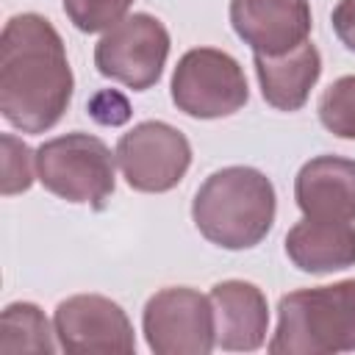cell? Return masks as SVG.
<instances>
[{"label": "cell", "mask_w": 355, "mask_h": 355, "mask_svg": "<svg viewBox=\"0 0 355 355\" xmlns=\"http://www.w3.org/2000/svg\"><path fill=\"white\" fill-rule=\"evenodd\" d=\"M275 186L255 166H222L211 172L191 200L194 227L222 250L261 244L275 225Z\"/></svg>", "instance_id": "obj_2"}, {"label": "cell", "mask_w": 355, "mask_h": 355, "mask_svg": "<svg viewBox=\"0 0 355 355\" xmlns=\"http://www.w3.org/2000/svg\"><path fill=\"white\" fill-rule=\"evenodd\" d=\"M252 64H255L261 97L272 108L288 114L300 111L308 103L311 89L322 75V55L311 39L280 55L252 53Z\"/></svg>", "instance_id": "obj_14"}, {"label": "cell", "mask_w": 355, "mask_h": 355, "mask_svg": "<svg viewBox=\"0 0 355 355\" xmlns=\"http://www.w3.org/2000/svg\"><path fill=\"white\" fill-rule=\"evenodd\" d=\"M116 164L133 191H172L191 166V144L183 130L161 119L133 125L116 141Z\"/></svg>", "instance_id": "obj_8"}, {"label": "cell", "mask_w": 355, "mask_h": 355, "mask_svg": "<svg viewBox=\"0 0 355 355\" xmlns=\"http://www.w3.org/2000/svg\"><path fill=\"white\" fill-rule=\"evenodd\" d=\"M0 144H3V186H0L3 197L28 191L36 178V153L14 133H3Z\"/></svg>", "instance_id": "obj_18"}, {"label": "cell", "mask_w": 355, "mask_h": 355, "mask_svg": "<svg viewBox=\"0 0 355 355\" xmlns=\"http://www.w3.org/2000/svg\"><path fill=\"white\" fill-rule=\"evenodd\" d=\"M86 111L94 122L108 128H119L130 119V103L116 89H100L97 94H92V100L86 103Z\"/></svg>", "instance_id": "obj_19"}, {"label": "cell", "mask_w": 355, "mask_h": 355, "mask_svg": "<svg viewBox=\"0 0 355 355\" xmlns=\"http://www.w3.org/2000/svg\"><path fill=\"white\" fill-rule=\"evenodd\" d=\"M266 349L272 355L355 352V277L283 294Z\"/></svg>", "instance_id": "obj_3"}, {"label": "cell", "mask_w": 355, "mask_h": 355, "mask_svg": "<svg viewBox=\"0 0 355 355\" xmlns=\"http://www.w3.org/2000/svg\"><path fill=\"white\" fill-rule=\"evenodd\" d=\"M294 200L302 216L355 222V161L316 155L294 178Z\"/></svg>", "instance_id": "obj_12"}, {"label": "cell", "mask_w": 355, "mask_h": 355, "mask_svg": "<svg viewBox=\"0 0 355 355\" xmlns=\"http://www.w3.org/2000/svg\"><path fill=\"white\" fill-rule=\"evenodd\" d=\"M316 114L333 136L355 141V75H341L333 80L322 92Z\"/></svg>", "instance_id": "obj_16"}, {"label": "cell", "mask_w": 355, "mask_h": 355, "mask_svg": "<svg viewBox=\"0 0 355 355\" xmlns=\"http://www.w3.org/2000/svg\"><path fill=\"white\" fill-rule=\"evenodd\" d=\"M178 111L194 119H219L241 111L250 100L241 64L219 47L186 50L169 83Z\"/></svg>", "instance_id": "obj_5"}, {"label": "cell", "mask_w": 355, "mask_h": 355, "mask_svg": "<svg viewBox=\"0 0 355 355\" xmlns=\"http://www.w3.org/2000/svg\"><path fill=\"white\" fill-rule=\"evenodd\" d=\"M230 25L252 53L280 55L308 42L313 14L308 0H230Z\"/></svg>", "instance_id": "obj_10"}, {"label": "cell", "mask_w": 355, "mask_h": 355, "mask_svg": "<svg viewBox=\"0 0 355 355\" xmlns=\"http://www.w3.org/2000/svg\"><path fill=\"white\" fill-rule=\"evenodd\" d=\"M75 78L55 25L33 11L14 14L0 33V114L22 133H44L72 103Z\"/></svg>", "instance_id": "obj_1"}, {"label": "cell", "mask_w": 355, "mask_h": 355, "mask_svg": "<svg viewBox=\"0 0 355 355\" xmlns=\"http://www.w3.org/2000/svg\"><path fill=\"white\" fill-rule=\"evenodd\" d=\"M288 261L308 275H330L355 266V225L302 216L286 233Z\"/></svg>", "instance_id": "obj_13"}, {"label": "cell", "mask_w": 355, "mask_h": 355, "mask_svg": "<svg viewBox=\"0 0 355 355\" xmlns=\"http://www.w3.org/2000/svg\"><path fill=\"white\" fill-rule=\"evenodd\" d=\"M55 330L33 302H11L0 316V352H53Z\"/></svg>", "instance_id": "obj_15"}, {"label": "cell", "mask_w": 355, "mask_h": 355, "mask_svg": "<svg viewBox=\"0 0 355 355\" xmlns=\"http://www.w3.org/2000/svg\"><path fill=\"white\" fill-rule=\"evenodd\" d=\"M169 31L153 14H128L94 44V67L133 92H147L158 83L169 58Z\"/></svg>", "instance_id": "obj_6"}, {"label": "cell", "mask_w": 355, "mask_h": 355, "mask_svg": "<svg viewBox=\"0 0 355 355\" xmlns=\"http://www.w3.org/2000/svg\"><path fill=\"white\" fill-rule=\"evenodd\" d=\"M141 330L155 355H208L216 347L211 297L191 286L158 288L144 302Z\"/></svg>", "instance_id": "obj_7"}, {"label": "cell", "mask_w": 355, "mask_h": 355, "mask_svg": "<svg viewBox=\"0 0 355 355\" xmlns=\"http://www.w3.org/2000/svg\"><path fill=\"white\" fill-rule=\"evenodd\" d=\"M116 153L92 133L72 130L47 139L36 150V178L39 183L75 205L105 208L116 186Z\"/></svg>", "instance_id": "obj_4"}, {"label": "cell", "mask_w": 355, "mask_h": 355, "mask_svg": "<svg viewBox=\"0 0 355 355\" xmlns=\"http://www.w3.org/2000/svg\"><path fill=\"white\" fill-rule=\"evenodd\" d=\"M133 0H64L67 19L80 33H105L122 22Z\"/></svg>", "instance_id": "obj_17"}, {"label": "cell", "mask_w": 355, "mask_h": 355, "mask_svg": "<svg viewBox=\"0 0 355 355\" xmlns=\"http://www.w3.org/2000/svg\"><path fill=\"white\" fill-rule=\"evenodd\" d=\"M216 347L227 352H255L269 333L266 294L250 280H222L211 288Z\"/></svg>", "instance_id": "obj_11"}, {"label": "cell", "mask_w": 355, "mask_h": 355, "mask_svg": "<svg viewBox=\"0 0 355 355\" xmlns=\"http://www.w3.org/2000/svg\"><path fill=\"white\" fill-rule=\"evenodd\" d=\"M330 25H333L338 42L355 53V0H338L330 14Z\"/></svg>", "instance_id": "obj_20"}, {"label": "cell", "mask_w": 355, "mask_h": 355, "mask_svg": "<svg viewBox=\"0 0 355 355\" xmlns=\"http://www.w3.org/2000/svg\"><path fill=\"white\" fill-rule=\"evenodd\" d=\"M53 330L64 352H133V324L125 308L103 294H75L55 305Z\"/></svg>", "instance_id": "obj_9"}]
</instances>
